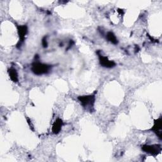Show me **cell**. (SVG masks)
Masks as SVG:
<instances>
[{
    "label": "cell",
    "instance_id": "obj_3",
    "mask_svg": "<svg viewBox=\"0 0 162 162\" xmlns=\"http://www.w3.org/2000/svg\"><path fill=\"white\" fill-rule=\"evenodd\" d=\"M143 150L148 153L151 154V155H157L161 151V147L158 145H144L143 146Z\"/></svg>",
    "mask_w": 162,
    "mask_h": 162
},
{
    "label": "cell",
    "instance_id": "obj_8",
    "mask_svg": "<svg viewBox=\"0 0 162 162\" xmlns=\"http://www.w3.org/2000/svg\"><path fill=\"white\" fill-rule=\"evenodd\" d=\"M9 76L10 79L13 81V82H17L18 81V74L17 71L14 69H11L9 71Z\"/></svg>",
    "mask_w": 162,
    "mask_h": 162
},
{
    "label": "cell",
    "instance_id": "obj_1",
    "mask_svg": "<svg viewBox=\"0 0 162 162\" xmlns=\"http://www.w3.org/2000/svg\"><path fill=\"white\" fill-rule=\"evenodd\" d=\"M50 67L47 65L36 63L33 65L32 66V71L35 74L37 75H42L46 74L50 70Z\"/></svg>",
    "mask_w": 162,
    "mask_h": 162
},
{
    "label": "cell",
    "instance_id": "obj_7",
    "mask_svg": "<svg viewBox=\"0 0 162 162\" xmlns=\"http://www.w3.org/2000/svg\"><path fill=\"white\" fill-rule=\"evenodd\" d=\"M27 29L26 26H23L19 27V34L21 41H23V39H25V36L27 34Z\"/></svg>",
    "mask_w": 162,
    "mask_h": 162
},
{
    "label": "cell",
    "instance_id": "obj_9",
    "mask_svg": "<svg viewBox=\"0 0 162 162\" xmlns=\"http://www.w3.org/2000/svg\"><path fill=\"white\" fill-rule=\"evenodd\" d=\"M107 39L110 41L111 43H113V44H117V39L115 37V36L113 34L112 32H108L107 34Z\"/></svg>",
    "mask_w": 162,
    "mask_h": 162
},
{
    "label": "cell",
    "instance_id": "obj_2",
    "mask_svg": "<svg viewBox=\"0 0 162 162\" xmlns=\"http://www.w3.org/2000/svg\"><path fill=\"white\" fill-rule=\"evenodd\" d=\"M79 100L80 103H82L83 106L86 109H88L93 107L94 101V96L92 95L80 96L79 97Z\"/></svg>",
    "mask_w": 162,
    "mask_h": 162
},
{
    "label": "cell",
    "instance_id": "obj_6",
    "mask_svg": "<svg viewBox=\"0 0 162 162\" xmlns=\"http://www.w3.org/2000/svg\"><path fill=\"white\" fill-rule=\"evenodd\" d=\"M62 124H63V122H62V120H60V119L56 120L55 122V123H54V124L53 125V133L58 134L61 130Z\"/></svg>",
    "mask_w": 162,
    "mask_h": 162
},
{
    "label": "cell",
    "instance_id": "obj_5",
    "mask_svg": "<svg viewBox=\"0 0 162 162\" xmlns=\"http://www.w3.org/2000/svg\"><path fill=\"white\" fill-rule=\"evenodd\" d=\"M153 130L155 131L157 136L161 138V118L158 119L155 123V125L153 126Z\"/></svg>",
    "mask_w": 162,
    "mask_h": 162
},
{
    "label": "cell",
    "instance_id": "obj_4",
    "mask_svg": "<svg viewBox=\"0 0 162 162\" xmlns=\"http://www.w3.org/2000/svg\"><path fill=\"white\" fill-rule=\"evenodd\" d=\"M100 60L101 65H102L103 67H107V68H111L115 66V63L110 60H109L107 57H105L103 56H100Z\"/></svg>",
    "mask_w": 162,
    "mask_h": 162
}]
</instances>
